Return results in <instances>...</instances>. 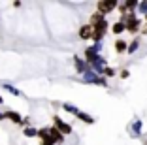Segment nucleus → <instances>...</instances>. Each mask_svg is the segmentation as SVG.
Wrapping results in <instances>:
<instances>
[{
  "instance_id": "1",
  "label": "nucleus",
  "mask_w": 147,
  "mask_h": 145,
  "mask_svg": "<svg viewBox=\"0 0 147 145\" xmlns=\"http://www.w3.org/2000/svg\"><path fill=\"white\" fill-rule=\"evenodd\" d=\"M55 124H57V128H59L62 134H70V130H72V128H70L68 124H64L61 119H59V117H55Z\"/></svg>"
},
{
  "instance_id": "2",
  "label": "nucleus",
  "mask_w": 147,
  "mask_h": 145,
  "mask_svg": "<svg viewBox=\"0 0 147 145\" xmlns=\"http://www.w3.org/2000/svg\"><path fill=\"white\" fill-rule=\"evenodd\" d=\"M113 8H115V2H100V4H98V9L102 13L109 11V9H113Z\"/></svg>"
},
{
  "instance_id": "3",
  "label": "nucleus",
  "mask_w": 147,
  "mask_h": 145,
  "mask_svg": "<svg viewBox=\"0 0 147 145\" xmlns=\"http://www.w3.org/2000/svg\"><path fill=\"white\" fill-rule=\"evenodd\" d=\"M4 117H8V119H11L13 123H21V115L19 113H15V111H6Z\"/></svg>"
},
{
  "instance_id": "4",
  "label": "nucleus",
  "mask_w": 147,
  "mask_h": 145,
  "mask_svg": "<svg viewBox=\"0 0 147 145\" xmlns=\"http://www.w3.org/2000/svg\"><path fill=\"white\" fill-rule=\"evenodd\" d=\"M79 36H81V38H91L92 36V26H83V28L79 30Z\"/></svg>"
},
{
  "instance_id": "5",
  "label": "nucleus",
  "mask_w": 147,
  "mask_h": 145,
  "mask_svg": "<svg viewBox=\"0 0 147 145\" xmlns=\"http://www.w3.org/2000/svg\"><path fill=\"white\" fill-rule=\"evenodd\" d=\"M117 51H119V53H123V51H125V49H126V43L125 42H123V40H119V42H117Z\"/></svg>"
},
{
  "instance_id": "6",
  "label": "nucleus",
  "mask_w": 147,
  "mask_h": 145,
  "mask_svg": "<svg viewBox=\"0 0 147 145\" xmlns=\"http://www.w3.org/2000/svg\"><path fill=\"white\" fill-rule=\"evenodd\" d=\"M123 30H125V25H123V23H117V25L113 26V32H115V34H119V32H123Z\"/></svg>"
},
{
  "instance_id": "7",
  "label": "nucleus",
  "mask_w": 147,
  "mask_h": 145,
  "mask_svg": "<svg viewBox=\"0 0 147 145\" xmlns=\"http://www.w3.org/2000/svg\"><path fill=\"white\" fill-rule=\"evenodd\" d=\"M36 134H38V132H36L34 128H26V130H25V136H28V138H32V136H36Z\"/></svg>"
},
{
  "instance_id": "8",
  "label": "nucleus",
  "mask_w": 147,
  "mask_h": 145,
  "mask_svg": "<svg viewBox=\"0 0 147 145\" xmlns=\"http://www.w3.org/2000/svg\"><path fill=\"white\" fill-rule=\"evenodd\" d=\"M79 119H83L85 123H92V119H91L89 115H85V113H79Z\"/></svg>"
},
{
  "instance_id": "9",
  "label": "nucleus",
  "mask_w": 147,
  "mask_h": 145,
  "mask_svg": "<svg viewBox=\"0 0 147 145\" xmlns=\"http://www.w3.org/2000/svg\"><path fill=\"white\" fill-rule=\"evenodd\" d=\"M6 89H8L9 92H13V94H19V90H17V89H13V87H6Z\"/></svg>"
},
{
  "instance_id": "10",
  "label": "nucleus",
  "mask_w": 147,
  "mask_h": 145,
  "mask_svg": "<svg viewBox=\"0 0 147 145\" xmlns=\"http://www.w3.org/2000/svg\"><path fill=\"white\" fill-rule=\"evenodd\" d=\"M2 119H4V113H0V121H2Z\"/></svg>"
},
{
  "instance_id": "11",
  "label": "nucleus",
  "mask_w": 147,
  "mask_h": 145,
  "mask_svg": "<svg viewBox=\"0 0 147 145\" xmlns=\"http://www.w3.org/2000/svg\"><path fill=\"white\" fill-rule=\"evenodd\" d=\"M0 104H2V96H0Z\"/></svg>"
}]
</instances>
